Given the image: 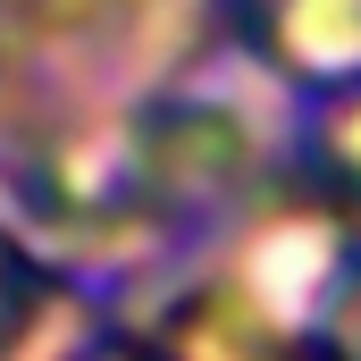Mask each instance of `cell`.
Returning <instances> with one entry per match:
<instances>
[{"label": "cell", "instance_id": "obj_1", "mask_svg": "<svg viewBox=\"0 0 361 361\" xmlns=\"http://www.w3.org/2000/svg\"><path fill=\"white\" fill-rule=\"evenodd\" d=\"M34 311H42V269L17 252V235H0V361L25 345Z\"/></svg>", "mask_w": 361, "mask_h": 361}]
</instances>
